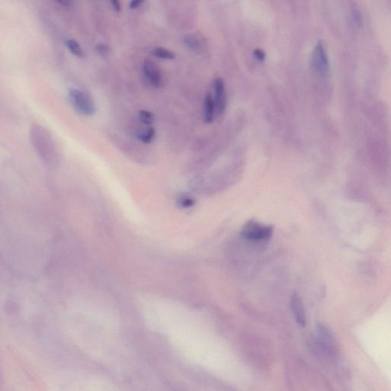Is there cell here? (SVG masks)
Masks as SVG:
<instances>
[{
    "mask_svg": "<svg viewBox=\"0 0 391 391\" xmlns=\"http://www.w3.org/2000/svg\"><path fill=\"white\" fill-rule=\"evenodd\" d=\"M316 351L322 354L334 355L336 352V342L333 333L328 327L319 323L316 326L315 339L313 341Z\"/></svg>",
    "mask_w": 391,
    "mask_h": 391,
    "instance_id": "obj_1",
    "label": "cell"
},
{
    "mask_svg": "<svg viewBox=\"0 0 391 391\" xmlns=\"http://www.w3.org/2000/svg\"><path fill=\"white\" fill-rule=\"evenodd\" d=\"M70 101L74 109L81 115L91 116L96 112L95 103L92 97L84 91L71 88L68 92Z\"/></svg>",
    "mask_w": 391,
    "mask_h": 391,
    "instance_id": "obj_2",
    "label": "cell"
},
{
    "mask_svg": "<svg viewBox=\"0 0 391 391\" xmlns=\"http://www.w3.org/2000/svg\"><path fill=\"white\" fill-rule=\"evenodd\" d=\"M273 232V226L264 225L255 220H250L243 226L242 235L246 239L261 242L269 239Z\"/></svg>",
    "mask_w": 391,
    "mask_h": 391,
    "instance_id": "obj_3",
    "label": "cell"
},
{
    "mask_svg": "<svg viewBox=\"0 0 391 391\" xmlns=\"http://www.w3.org/2000/svg\"><path fill=\"white\" fill-rule=\"evenodd\" d=\"M311 63L314 71L320 75H327L329 72L328 54L322 41H319L313 49Z\"/></svg>",
    "mask_w": 391,
    "mask_h": 391,
    "instance_id": "obj_4",
    "label": "cell"
},
{
    "mask_svg": "<svg viewBox=\"0 0 391 391\" xmlns=\"http://www.w3.org/2000/svg\"><path fill=\"white\" fill-rule=\"evenodd\" d=\"M214 93H215V97L214 100L215 103L216 112L219 115H222L224 113L227 106V96H226L224 80L220 77H217L214 82Z\"/></svg>",
    "mask_w": 391,
    "mask_h": 391,
    "instance_id": "obj_5",
    "label": "cell"
},
{
    "mask_svg": "<svg viewBox=\"0 0 391 391\" xmlns=\"http://www.w3.org/2000/svg\"><path fill=\"white\" fill-rule=\"evenodd\" d=\"M290 309L294 316L296 323L301 327H304L307 323V315L305 307L302 299L297 293H294L290 299Z\"/></svg>",
    "mask_w": 391,
    "mask_h": 391,
    "instance_id": "obj_6",
    "label": "cell"
},
{
    "mask_svg": "<svg viewBox=\"0 0 391 391\" xmlns=\"http://www.w3.org/2000/svg\"><path fill=\"white\" fill-rule=\"evenodd\" d=\"M143 72L145 76L149 83L154 86V87H160L161 85V72L158 69V66L150 60H145L143 63Z\"/></svg>",
    "mask_w": 391,
    "mask_h": 391,
    "instance_id": "obj_7",
    "label": "cell"
},
{
    "mask_svg": "<svg viewBox=\"0 0 391 391\" xmlns=\"http://www.w3.org/2000/svg\"><path fill=\"white\" fill-rule=\"evenodd\" d=\"M216 108L214 103V97L210 94H208L204 100V121L206 123H211L214 121V114H215Z\"/></svg>",
    "mask_w": 391,
    "mask_h": 391,
    "instance_id": "obj_8",
    "label": "cell"
},
{
    "mask_svg": "<svg viewBox=\"0 0 391 391\" xmlns=\"http://www.w3.org/2000/svg\"><path fill=\"white\" fill-rule=\"evenodd\" d=\"M152 54L158 58L164 59V60H173L175 58V54L173 51L161 47L155 48L152 51Z\"/></svg>",
    "mask_w": 391,
    "mask_h": 391,
    "instance_id": "obj_9",
    "label": "cell"
},
{
    "mask_svg": "<svg viewBox=\"0 0 391 391\" xmlns=\"http://www.w3.org/2000/svg\"><path fill=\"white\" fill-rule=\"evenodd\" d=\"M65 44H66V46L68 47V50L74 55L77 56L78 57H83V55H84V52H83L81 46H80V44L77 41L74 40V39H67L65 41Z\"/></svg>",
    "mask_w": 391,
    "mask_h": 391,
    "instance_id": "obj_10",
    "label": "cell"
},
{
    "mask_svg": "<svg viewBox=\"0 0 391 391\" xmlns=\"http://www.w3.org/2000/svg\"><path fill=\"white\" fill-rule=\"evenodd\" d=\"M185 44L188 48L193 51H199L202 49V42L194 35H190L185 39Z\"/></svg>",
    "mask_w": 391,
    "mask_h": 391,
    "instance_id": "obj_11",
    "label": "cell"
},
{
    "mask_svg": "<svg viewBox=\"0 0 391 391\" xmlns=\"http://www.w3.org/2000/svg\"><path fill=\"white\" fill-rule=\"evenodd\" d=\"M138 118L143 124L152 125L155 121V116L151 112L147 110H141L138 112Z\"/></svg>",
    "mask_w": 391,
    "mask_h": 391,
    "instance_id": "obj_12",
    "label": "cell"
},
{
    "mask_svg": "<svg viewBox=\"0 0 391 391\" xmlns=\"http://www.w3.org/2000/svg\"><path fill=\"white\" fill-rule=\"evenodd\" d=\"M155 136V130L154 128L151 127L144 133L140 134L138 136V139L145 144L152 142Z\"/></svg>",
    "mask_w": 391,
    "mask_h": 391,
    "instance_id": "obj_13",
    "label": "cell"
},
{
    "mask_svg": "<svg viewBox=\"0 0 391 391\" xmlns=\"http://www.w3.org/2000/svg\"><path fill=\"white\" fill-rule=\"evenodd\" d=\"M254 56H255V58H256L257 60L259 61V62H264V60H265V53H264L262 50L260 49V48H256V49L254 51Z\"/></svg>",
    "mask_w": 391,
    "mask_h": 391,
    "instance_id": "obj_14",
    "label": "cell"
},
{
    "mask_svg": "<svg viewBox=\"0 0 391 391\" xmlns=\"http://www.w3.org/2000/svg\"><path fill=\"white\" fill-rule=\"evenodd\" d=\"M97 51L100 52V54H107L109 49L106 45H99L98 46H97Z\"/></svg>",
    "mask_w": 391,
    "mask_h": 391,
    "instance_id": "obj_15",
    "label": "cell"
},
{
    "mask_svg": "<svg viewBox=\"0 0 391 391\" xmlns=\"http://www.w3.org/2000/svg\"><path fill=\"white\" fill-rule=\"evenodd\" d=\"M111 4H112V8L115 10V11L120 12L122 10L121 3L118 1H111Z\"/></svg>",
    "mask_w": 391,
    "mask_h": 391,
    "instance_id": "obj_16",
    "label": "cell"
},
{
    "mask_svg": "<svg viewBox=\"0 0 391 391\" xmlns=\"http://www.w3.org/2000/svg\"><path fill=\"white\" fill-rule=\"evenodd\" d=\"M142 4L143 1H141V0H135V1H132V2L129 4V7L134 10V9H137L138 7H139L141 4Z\"/></svg>",
    "mask_w": 391,
    "mask_h": 391,
    "instance_id": "obj_17",
    "label": "cell"
}]
</instances>
